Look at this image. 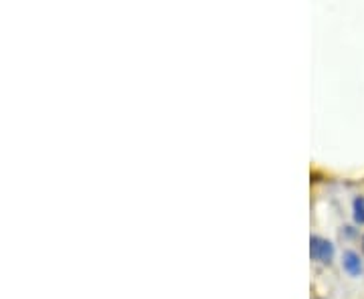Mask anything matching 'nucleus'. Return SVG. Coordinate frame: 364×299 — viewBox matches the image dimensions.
Masks as SVG:
<instances>
[{
	"mask_svg": "<svg viewBox=\"0 0 364 299\" xmlns=\"http://www.w3.org/2000/svg\"><path fill=\"white\" fill-rule=\"evenodd\" d=\"M310 255L318 263H330L334 257V245L322 237H312L310 239Z\"/></svg>",
	"mask_w": 364,
	"mask_h": 299,
	"instance_id": "obj_1",
	"label": "nucleus"
},
{
	"mask_svg": "<svg viewBox=\"0 0 364 299\" xmlns=\"http://www.w3.org/2000/svg\"><path fill=\"white\" fill-rule=\"evenodd\" d=\"M342 267H344V271L350 275H360L363 273V261L360 257L354 253V251H346L344 253V257H342Z\"/></svg>",
	"mask_w": 364,
	"mask_h": 299,
	"instance_id": "obj_2",
	"label": "nucleus"
},
{
	"mask_svg": "<svg viewBox=\"0 0 364 299\" xmlns=\"http://www.w3.org/2000/svg\"><path fill=\"white\" fill-rule=\"evenodd\" d=\"M352 210H354V221L358 222V224H364V196L354 198Z\"/></svg>",
	"mask_w": 364,
	"mask_h": 299,
	"instance_id": "obj_3",
	"label": "nucleus"
},
{
	"mask_svg": "<svg viewBox=\"0 0 364 299\" xmlns=\"http://www.w3.org/2000/svg\"><path fill=\"white\" fill-rule=\"evenodd\" d=\"M363 249H364V239H363Z\"/></svg>",
	"mask_w": 364,
	"mask_h": 299,
	"instance_id": "obj_4",
	"label": "nucleus"
}]
</instances>
